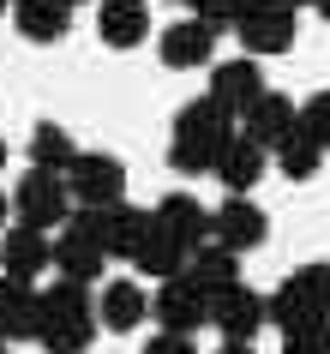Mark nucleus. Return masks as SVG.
Returning <instances> with one entry per match:
<instances>
[{
  "instance_id": "1",
  "label": "nucleus",
  "mask_w": 330,
  "mask_h": 354,
  "mask_svg": "<svg viewBox=\"0 0 330 354\" xmlns=\"http://www.w3.org/2000/svg\"><path fill=\"white\" fill-rule=\"evenodd\" d=\"M235 145V114L210 102V96H192L181 114H174V132H168V162L181 174H217L222 150Z\"/></svg>"
},
{
  "instance_id": "2",
  "label": "nucleus",
  "mask_w": 330,
  "mask_h": 354,
  "mask_svg": "<svg viewBox=\"0 0 330 354\" xmlns=\"http://www.w3.org/2000/svg\"><path fill=\"white\" fill-rule=\"evenodd\" d=\"M102 318H96V300H91V282H73L60 277L42 288V348L48 354H91Z\"/></svg>"
},
{
  "instance_id": "3",
  "label": "nucleus",
  "mask_w": 330,
  "mask_h": 354,
  "mask_svg": "<svg viewBox=\"0 0 330 354\" xmlns=\"http://www.w3.org/2000/svg\"><path fill=\"white\" fill-rule=\"evenodd\" d=\"M300 318H330V264H300L271 295V324L276 330H288Z\"/></svg>"
},
{
  "instance_id": "4",
  "label": "nucleus",
  "mask_w": 330,
  "mask_h": 354,
  "mask_svg": "<svg viewBox=\"0 0 330 354\" xmlns=\"http://www.w3.org/2000/svg\"><path fill=\"white\" fill-rule=\"evenodd\" d=\"M235 37H240V48H246L253 60L288 55V42H294V6H288V0H246L240 19H235Z\"/></svg>"
},
{
  "instance_id": "5",
  "label": "nucleus",
  "mask_w": 330,
  "mask_h": 354,
  "mask_svg": "<svg viewBox=\"0 0 330 354\" xmlns=\"http://www.w3.org/2000/svg\"><path fill=\"white\" fill-rule=\"evenodd\" d=\"M66 187H73L78 210L120 205V198H127V162H120L114 150H78V162L66 168Z\"/></svg>"
},
{
  "instance_id": "6",
  "label": "nucleus",
  "mask_w": 330,
  "mask_h": 354,
  "mask_svg": "<svg viewBox=\"0 0 330 354\" xmlns=\"http://www.w3.org/2000/svg\"><path fill=\"white\" fill-rule=\"evenodd\" d=\"M66 198H73L66 174L30 168V174L19 180V192H12V210H19V223H30V228H66L73 223V216H66Z\"/></svg>"
},
{
  "instance_id": "7",
  "label": "nucleus",
  "mask_w": 330,
  "mask_h": 354,
  "mask_svg": "<svg viewBox=\"0 0 330 354\" xmlns=\"http://www.w3.org/2000/svg\"><path fill=\"white\" fill-rule=\"evenodd\" d=\"M150 318H156L163 330H174V336H192V330L210 324V295L181 270V277L156 282V295H150Z\"/></svg>"
},
{
  "instance_id": "8",
  "label": "nucleus",
  "mask_w": 330,
  "mask_h": 354,
  "mask_svg": "<svg viewBox=\"0 0 330 354\" xmlns=\"http://www.w3.org/2000/svg\"><path fill=\"white\" fill-rule=\"evenodd\" d=\"M78 223L96 234V246L109 252V259H132L138 252V241H145V228H150V210L138 205H91V210H78Z\"/></svg>"
},
{
  "instance_id": "9",
  "label": "nucleus",
  "mask_w": 330,
  "mask_h": 354,
  "mask_svg": "<svg viewBox=\"0 0 330 354\" xmlns=\"http://www.w3.org/2000/svg\"><path fill=\"white\" fill-rule=\"evenodd\" d=\"M210 324L222 330V342H253V336L271 324V295H258V288L235 282V288L210 295Z\"/></svg>"
},
{
  "instance_id": "10",
  "label": "nucleus",
  "mask_w": 330,
  "mask_h": 354,
  "mask_svg": "<svg viewBox=\"0 0 330 354\" xmlns=\"http://www.w3.org/2000/svg\"><path fill=\"white\" fill-rule=\"evenodd\" d=\"M264 91H271V84H264V73H258V60L240 55V60H217V66H210V91H204V96L222 102L235 120H246V109H253Z\"/></svg>"
},
{
  "instance_id": "11",
  "label": "nucleus",
  "mask_w": 330,
  "mask_h": 354,
  "mask_svg": "<svg viewBox=\"0 0 330 354\" xmlns=\"http://www.w3.org/2000/svg\"><path fill=\"white\" fill-rule=\"evenodd\" d=\"M217 24L204 19H181L168 24L163 37H156V55H163V66H174V73H192V66H210V55H217Z\"/></svg>"
},
{
  "instance_id": "12",
  "label": "nucleus",
  "mask_w": 330,
  "mask_h": 354,
  "mask_svg": "<svg viewBox=\"0 0 330 354\" xmlns=\"http://www.w3.org/2000/svg\"><path fill=\"white\" fill-rule=\"evenodd\" d=\"M0 336L6 342L42 336V288H30L24 277H0Z\"/></svg>"
},
{
  "instance_id": "13",
  "label": "nucleus",
  "mask_w": 330,
  "mask_h": 354,
  "mask_svg": "<svg viewBox=\"0 0 330 354\" xmlns=\"http://www.w3.org/2000/svg\"><path fill=\"white\" fill-rule=\"evenodd\" d=\"M150 216H156V228H168L186 252H192V246H204L210 234H217V216H210L192 192H163V198L150 205Z\"/></svg>"
},
{
  "instance_id": "14",
  "label": "nucleus",
  "mask_w": 330,
  "mask_h": 354,
  "mask_svg": "<svg viewBox=\"0 0 330 354\" xmlns=\"http://www.w3.org/2000/svg\"><path fill=\"white\" fill-rule=\"evenodd\" d=\"M294 127H300V102H288L282 91H264L253 109H246V120H240V132H246V138H258L271 156L294 138Z\"/></svg>"
},
{
  "instance_id": "15",
  "label": "nucleus",
  "mask_w": 330,
  "mask_h": 354,
  "mask_svg": "<svg viewBox=\"0 0 330 354\" xmlns=\"http://www.w3.org/2000/svg\"><path fill=\"white\" fill-rule=\"evenodd\" d=\"M55 264V241H48V228H30V223H19V228H6L0 234V270L6 277H42Z\"/></svg>"
},
{
  "instance_id": "16",
  "label": "nucleus",
  "mask_w": 330,
  "mask_h": 354,
  "mask_svg": "<svg viewBox=\"0 0 330 354\" xmlns=\"http://www.w3.org/2000/svg\"><path fill=\"white\" fill-rule=\"evenodd\" d=\"M264 234H271V216H264L246 192H228L222 210H217V234H210V241L235 246V252H253V246H264Z\"/></svg>"
},
{
  "instance_id": "17",
  "label": "nucleus",
  "mask_w": 330,
  "mask_h": 354,
  "mask_svg": "<svg viewBox=\"0 0 330 354\" xmlns=\"http://www.w3.org/2000/svg\"><path fill=\"white\" fill-rule=\"evenodd\" d=\"M55 270H60V277H73V282H96L102 270H109V252L96 246V234L78 223V216L60 228V241H55Z\"/></svg>"
},
{
  "instance_id": "18",
  "label": "nucleus",
  "mask_w": 330,
  "mask_h": 354,
  "mask_svg": "<svg viewBox=\"0 0 330 354\" xmlns=\"http://www.w3.org/2000/svg\"><path fill=\"white\" fill-rule=\"evenodd\" d=\"M96 318H102V330H138L150 318V295L138 288L132 277H114V282H102V295H96Z\"/></svg>"
},
{
  "instance_id": "19",
  "label": "nucleus",
  "mask_w": 330,
  "mask_h": 354,
  "mask_svg": "<svg viewBox=\"0 0 330 354\" xmlns=\"http://www.w3.org/2000/svg\"><path fill=\"white\" fill-rule=\"evenodd\" d=\"M96 30L109 48H138L150 37V6L145 0H96Z\"/></svg>"
},
{
  "instance_id": "20",
  "label": "nucleus",
  "mask_w": 330,
  "mask_h": 354,
  "mask_svg": "<svg viewBox=\"0 0 330 354\" xmlns=\"http://www.w3.org/2000/svg\"><path fill=\"white\" fill-rule=\"evenodd\" d=\"M186 259H192V252H186V246L174 241L168 228H156V216H150L145 241H138V252H132V270H138V277L168 282V277H181V270H186Z\"/></svg>"
},
{
  "instance_id": "21",
  "label": "nucleus",
  "mask_w": 330,
  "mask_h": 354,
  "mask_svg": "<svg viewBox=\"0 0 330 354\" xmlns=\"http://www.w3.org/2000/svg\"><path fill=\"white\" fill-rule=\"evenodd\" d=\"M264 162H271V150L258 145V138H246V132H235V145L222 150V162H217V180L228 192H253L264 180Z\"/></svg>"
},
{
  "instance_id": "22",
  "label": "nucleus",
  "mask_w": 330,
  "mask_h": 354,
  "mask_svg": "<svg viewBox=\"0 0 330 354\" xmlns=\"http://www.w3.org/2000/svg\"><path fill=\"white\" fill-rule=\"evenodd\" d=\"M186 277L199 282L204 295H222V288H235V282H240V252H235V246H222V241H204V246H192Z\"/></svg>"
},
{
  "instance_id": "23",
  "label": "nucleus",
  "mask_w": 330,
  "mask_h": 354,
  "mask_svg": "<svg viewBox=\"0 0 330 354\" xmlns=\"http://www.w3.org/2000/svg\"><path fill=\"white\" fill-rule=\"evenodd\" d=\"M12 12H19V37H30V42H60L66 24H73L66 0H12Z\"/></svg>"
},
{
  "instance_id": "24",
  "label": "nucleus",
  "mask_w": 330,
  "mask_h": 354,
  "mask_svg": "<svg viewBox=\"0 0 330 354\" xmlns=\"http://www.w3.org/2000/svg\"><path fill=\"white\" fill-rule=\"evenodd\" d=\"M73 162H78L73 132H66V127H55V120H42V127L30 132V168H55V174H66Z\"/></svg>"
},
{
  "instance_id": "25",
  "label": "nucleus",
  "mask_w": 330,
  "mask_h": 354,
  "mask_svg": "<svg viewBox=\"0 0 330 354\" xmlns=\"http://www.w3.org/2000/svg\"><path fill=\"white\" fill-rule=\"evenodd\" d=\"M282 354H330V318H300L282 330Z\"/></svg>"
},
{
  "instance_id": "26",
  "label": "nucleus",
  "mask_w": 330,
  "mask_h": 354,
  "mask_svg": "<svg viewBox=\"0 0 330 354\" xmlns=\"http://www.w3.org/2000/svg\"><path fill=\"white\" fill-rule=\"evenodd\" d=\"M294 138H306V145H318L330 156V91L324 96H306V109H300V127H294Z\"/></svg>"
},
{
  "instance_id": "27",
  "label": "nucleus",
  "mask_w": 330,
  "mask_h": 354,
  "mask_svg": "<svg viewBox=\"0 0 330 354\" xmlns=\"http://www.w3.org/2000/svg\"><path fill=\"white\" fill-rule=\"evenodd\" d=\"M318 162H324V150L306 145V138H288V145L276 150V168H282L288 180H312V174H318Z\"/></svg>"
},
{
  "instance_id": "28",
  "label": "nucleus",
  "mask_w": 330,
  "mask_h": 354,
  "mask_svg": "<svg viewBox=\"0 0 330 354\" xmlns=\"http://www.w3.org/2000/svg\"><path fill=\"white\" fill-rule=\"evenodd\" d=\"M240 6H246V0H192V19H204V24H217V30H235V19H240Z\"/></svg>"
},
{
  "instance_id": "29",
  "label": "nucleus",
  "mask_w": 330,
  "mask_h": 354,
  "mask_svg": "<svg viewBox=\"0 0 330 354\" xmlns=\"http://www.w3.org/2000/svg\"><path fill=\"white\" fill-rule=\"evenodd\" d=\"M138 354H199V348H192V336L156 330V336H150V342H145V348H138Z\"/></svg>"
},
{
  "instance_id": "30",
  "label": "nucleus",
  "mask_w": 330,
  "mask_h": 354,
  "mask_svg": "<svg viewBox=\"0 0 330 354\" xmlns=\"http://www.w3.org/2000/svg\"><path fill=\"white\" fill-rule=\"evenodd\" d=\"M217 354H258V348H253V342H222Z\"/></svg>"
},
{
  "instance_id": "31",
  "label": "nucleus",
  "mask_w": 330,
  "mask_h": 354,
  "mask_svg": "<svg viewBox=\"0 0 330 354\" xmlns=\"http://www.w3.org/2000/svg\"><path fill=\"white\" fill-rule=\"evenodd\" d=\"M6 216H12V198L0 192V234H6Z\"/></svg>"
},
{
  "instance_id": "32",
  "label": "nucleus",
  "mask_w": 330,
  "mask_h": 354,
  "mask_svg": "<svg viewBox=\"0 0 330 354\" xmlns=\"http://www.w3.org/2000/svg\"><path fill=\"white\" fill-rule=\"evenodd\" d=\"M312 12H318V19H330V0H318V6H312Z\"/></svg>"
},
{
  "instance_id": "33",
  "label": "nucleus",
  "mask_w": 330,
  "mask_h": 354,
  "mask_svg": "<svg viewBox=\"0 0 330 354\" xmlns=\"http://www.w3.org/2000/svg\"><path fill=\"white\" fill-rule=\"evenodd\" d=\"M288 6H294V12H300V6H318V0H288Z\"/></svg>"
},
{
  "instance_id": "34",
  "label": "nucleus",
  "mask_w": 330,
  "mask_h": 354,
  "mask_svg": "<svg viewBox=\"0 0 330 354\" xmlns=\"http://www.w3.org/2000/svg\"><path fill=\"white\" fill-rule=\"evenodd\" d=\"M0 168H6V138H0Z\"/></svg>"
},
{
  "instance_id": "35",
  "label": "nucleus",
  "mask_w": 330,
  "mask_h": 354,
  "mask_svg": "<svg viewBox=\"0 0 330 354\" xmlns=\"http://www.w3.org/2000/svg\"><path fill=\"white\" fill-rule=\"evenodd\" d=\"M6 6H12V0H0V12H6Z\"/></svg>"
},
{
  "instance_id": "36",
  "label": "nucleus",
  "mask_w": 330,
  "mask_h": 354,
  "mask_svg": "<svg viewBox=\"0 0 330 354\" xmlns=\"http://www.w3.org/2000/svg\"><path fill=\"white\" fill-rule=\"evenodd\" d=\"M66 6H84V0H66Z\"/></svg>"
},
{
  "instance_id": "37",
  "label": "nucleus",
  "mask_w": 330,
  "mask_h": 354,
  "mask_svg": "<svg viewBox=\"0 0 330 354\" xmlns=\"http://www.w3.org/2000/svg\"><path fill=\"white\" fill-rule=\"evenodd\" d=\"M0 354H6V342H0Z\"/></svg>"
},
{
  "instance_id": "38",
  "label": "nucleus",
  "mask_w": 330,
  "mask_h": 354,
  "mask_svg": "<svg viewBox=\"0 0 330 354\" xmlns=\"http://www.w3.org/2000/svg\"><path fill=\"white\" fill-rule=\"evenodd\" d=\"M186 6H192V0H186Z\"/></svg>"
},
{
  "instance_id": "39",
  "label": "nucleus",
  "mask_w": 330,
  "mask_h": 354,
  "mask_svg": "<svg viewBox=\"0 0 330 354\" xmlns=\"http://www.w3.org/2000/svg\"><path fill=\"white\" fill-rule=\"evenodd\" d=\"M0 342H6V336H0Z\"/></svg>"
}]
</instances>
